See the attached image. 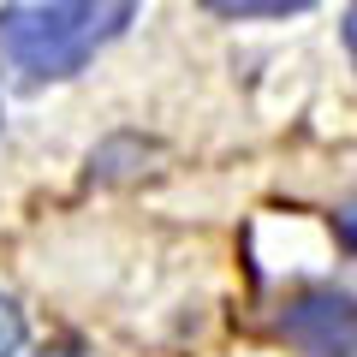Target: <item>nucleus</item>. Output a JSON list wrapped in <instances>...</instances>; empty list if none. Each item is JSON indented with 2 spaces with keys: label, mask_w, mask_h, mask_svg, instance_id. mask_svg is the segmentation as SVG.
<instances>
[{
  "label": "nucleus",
  "mask_w": 357,
  "mask_h": 357,
  "mask_svg": "<svg viewBox=\"0 0 357 357\" xmlns=\"http://www.w3.org/2000/svg\"><path fill=\"white\" fill-rule=\"evenodd\" d=\"M18 340H24V316H18L13 298H0V357H13Z\"/></svg>",
  "instance_id": "nucleus-4"
},
{
  "label": "nucleus",
  "mask_w": 357,
  "mask_h": 357,
  "mask_svg": "<svg viewBox=\"0 0 357 357\" xmlns=\"http://www.w3.org/2000/svg\"><path fill=\"white\" fill-rule=\"evenodd\" d=\"M345 48H351V60H357V6L345 13Z\"/></svg>",
  "instance_id": "nucleus-6"
},
{
  "label": "nucleus",
  "mask_w": 357,
  "mask_h": 357,
  "mask_svg": "<svg viewBox=\"0 0 357 357\" xmlns=\"http://www.w3.org/2000/svg\"><path fill=\"white\" fill-rule=\"evenodd\" d=\"M333 232H340V244H345V250H357V197L340 208V215H333Z\"/></svg>",
  "instance_id": "nucleus-5"
},
{
  "label": "nucleus",
  "mask_w": 357,
  "mask_h": 357,
  "mask_svg": "<svg viewBox=\"0 0 357 357\" xmlns=\"http://www.w3.org/2000/svg\"><path fill=\"white\" fill-rule=\"evenodd\" d=\"M274 328L298 357H357V298L333 286H304L280 304Z\"/></svg>",
  "instance_id": "nucleus-2"
},
{
  "label": "nucleus",
  "mask_w": 357,
  "mask_h": 357,
  "mask_svg": "<svg viewBox=\"0 0 357 357\" xmlns=\"http://www.w3.org/2000/svg\"><path fill=\"white\" fill-rule=\"evenodd\" d=\"M42 357H84V351H77V345H48Z\"/></svg>",
  "instance_id": "nucleus-7"
},
{
  "label": "nucleus",
  "mask_w": 357,
  "mask_h": 357,
  "mask_svg": "<svg viewBox=\"0 0 357 357\" xmlns=\"http://www.w3.org/2000/svg\"><path fill=\"white\" fill-rule=\"evenodd\" d=\"M137 18L131 0H18L0 6V72L13 84H60L77 77L126 24Z\"/></svg>",
  "instance_id": "nucleus-1"
},
{
  "label": "nucleus",
  "mask_w": 357,
  "mask_h": 357,
  "mask_svg": "<svg viewBox=\"0 0 357 357\" xmlns=\"http://www.w3.org/2000/svg\"><path fill=\"white\" fill-rule=\"evenodd\" d=\"M220 18H286V13H304V0H215Z\"/></svg>",
  "instance_id": "nucleus-3"
}]
</instances>
